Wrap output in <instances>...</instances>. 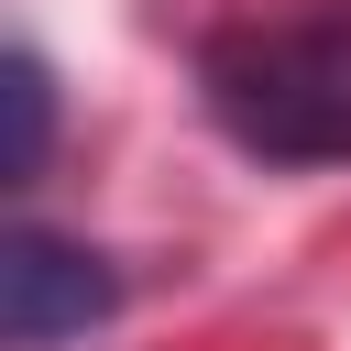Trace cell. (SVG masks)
I'll list each match as a JSON object with an SVG mask.
<instances>
[{"mask_svg": "<svg viewBox=\"0 0 351 351\" xmlns=\"http://www.w3.org/2000/svg\"><path fill=\"white\" fill-rule=\"evenodd\" d=\"M197 99L230 154L329 176L351 165V0H307L274 22H241L197 55Z\"/></svg>", "mask_w": 351, "mask_h": 351, "instance_id": "obj_1", "label": "cell"}, {"mask_svg": "<svg viewBox=\"0 0 351 351\" xmlns=\"http://www.w3.org/2000/svg\"><path fill=\"white\" fill-rule=\"evenodd\" d=\"M110 307H121V263H110V252H88V241H66V230H44V219H22V230L0 241V340H11V351L88 340Z\"/></svg>", "mask_w": 351, "mask_h": 351, "instance_id": "obj_2", "label": "cell"}, {"mask_svg": "<svg viewBox=\"0 0 351 351\" xmlns=\"http://www.w3.org/2000/svg\"><path fill=\"white\" fill-rule=\"evenodd\" d=\"M0 110H11L0 176H11V186H33V176H44V154H55V77H44V55H33V44H11V55H0Z\"/></svg>", "mask_w": 351, "mask_h": 351, "instance_id": "obj_3", "label": "cell"}]
</instances>
